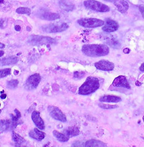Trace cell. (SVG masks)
Segmentation results:
<instances>
[{
    "instance_id": "6da1fadb",
    "label": "cell",
    "mask_w": 144,
    "mask_h": 147,
    "mask_svg": "<svg viewBox=\"0 0 144 147\" xmlns=\"http://www.w3.org/2000/svg\"><path fill=\"white\" fill-rule=\"evenodd\" d=\"M82 52L89 57H100L108 54L110 48L103 44H85L82 47Z\"/></svg>"
},
{
    "instance_id": "7a4b0ae2",
    "label": "cell",
    "mask_w": 144,
    "mask_h": 147,
    "mask_svg": "<svg viewBox=\"0 0 144 147\" xmlns=\"http://www.w3.org/2000/svg\"><path fill=\"white\" fill-rule=\"evenodd\" d=\"M100 82L97 78L88 77L79 88L78 93L82 95H87L97 91L100 88Z\"/></svg>"
},
{
    "instance_id": "3957f363",
    "label": "cell",
    "mask_w": 144,
    "mask_h": 147,
    "mask_svg": "<svg viewBox=\"0 0 144 147\" xmlns=\"http://www.w3.org/2000/svg\"><path fill=\"white\" fill-rule=\"evenodd\" d=\"M83 5L88 9L100 13H106L110 11L108 6L96 0H86L83 2Z\"/></svg>"
},
{
    "instance_id": "277c9868",
    "label": "cell",
    "mask_w": 144,
    "mask_h": 147,
    "mask_svg": "<svg viewBox=\"0 0 144 147\" xmlns=\"http://www.w3.org/2000/svg\"><path fill=\"white\" fill-rule=\"evenodd\" d=\"M79 26L88 28H94L103 26L105 21L95 18H83L77 20Z\"/></svg>"
},
{
    "instance_id": "5b68a950",
    "label": "cell",
    "mask_w": 144,
    "mask_h": 147,
    "mask_svg": "<svg viewBox=\"0 0 144 147\" xmlns=\"http://www.w3.org/2000/svg\"><path fill=\"white\" fill-rule=\"evenodd\" d=\"M68 27V25L65 22H57L48 24V25L42 26L41 28L42 31L45 32L57 33L67 30Z\"/></svg>"
},
{
    "instance_id": "8992f818",
    "label": "cell",
    "mask_w": 144,
    "mask_h": 147,
    "mask_svg": "<svg viewBox=\"0 0 144 147\" xmlns=\"http://www.w3.org/2000/svg\"><path fill=\"white\" fill-rule=\"evenodd\" d=\"M48 111L50 115L52 118L63 122L67 121L65 115L58 107L54 105H50L48 107Z\"/></svg>"
},
{
    "instance_id": "52a82bcc",
    "label": "cell",
    "mask_w": 144,
    "mask_h": 147,
    "mask_svg": "<svg viewBox=\"0 0 144 147\" xmlns=\"http://www.w3.org/2000/svg\"><path fill=\"white\" fill-rule=\"evenodd\" d=\"M41 76L39 74H34L27 79L25 84V88L28 90H33L37 88L41 81Z\"/></svg>"
},
{
    "instance_id": "ba28073f",
    "label": "cell",
    "mask_w": 144,
    "mask_h": 147,
    "mask_svg": "<svg viewBox=\"0 0 144 147\" xmlns=\"http://www.w3.org/2000/svg\"><path fill=\"white\" fill-rule=\"evenodd\" d=\"M118 28L119 24L116 21L111 18H106L102 29L106 32L110 33L116 31Z\"/></svg>"
},
{
    "instance_id": "9c48e42d",
    "label": "cell",
    "mask_w": 144,
    "mask_h": 147,
    "mask_svg": "<svg viewBox=\"0 0 144 147\" xmlns=\"http://www.w3.org/2000/svg\"><path fill=\"white\" fill-rule=\"evenodd\" d=\"M96 68L104 71H111L114 69L115 65L112 63L107 60H100L94 64Z\"/></svg>"
},
{
    "instance_id": "30bf717a",
    "label": "cell",
    "mask_w": 144,
    "mask_h": 147,
    "mask_svg": "<svg viewBox=\"0 0 144 147\" xmlns=\"http://www.w3.org/2000/svg\"><path fill=\"white\" fill-rule=\"evenodd\" d=\"M54 40L48 36H33L32 38L30 39V42L34 44H42L46 43H53Z\"/></svg>"
},
{
    "instance_id": "8fae6325",
    "label": "cell",
    "mask_w": 144,
    "mask_h": 147,
    "mask_svg": "<svg viewBox=\"0 0 144 147\" xmlns=\"http://www.w3.org/2000/svg\"><path fill=\"white\" fill-rule=\"evenodd\" d=\"M112 85L116 87H124L127 89H130V85L125 76H120L115 78L112 82Z\"/></svg>"
},
{
    "instance_id": "7c38bea8",
    "label": "cell",
    "mask_w": 144,
    "mask_h": 147,
    "mask_svg": "<svg viewBox=\"0 0 144 147\" xmlns=\"http://www.w3.org/2000/svg\"><path fill=\"white\" fill-rule=\"evenodd\" d=\"M31 118L35 125L40 129L43 130L45 129L44 122L42 118L40 117V113L38 111H33L31 115Z\"/></svg>"
},
{
    "instance_id": "4fadbf2b",
    "label": "cell",
    "mask_w": 144,
    "mask_h": 147,
    "mask_svg": "<svg viewBox=\"0 0 144 147\" xmlns=\"http://www.w3.org/2000/svg\"><path fill=\"white\" fill-rule=\"evenodd\" d=\"M29 136L34 140L41 141L44 139L45 135L43 132L40 131L38 128H35L34 129L30 131Z\"/></svg>"
},
{
    "instance_id": "5bb4252c",
    "label": "cell",
    "mask_w": 144,
    "mask_h": 147,
    "mask_svg": "<svg viewBox=\"0 0 144 147\" xmlns=\"http://www.w3.org/2000/svg\"><path fill=\"white\" fill-rule=\"evenodd\" d=\"M39 17L42 20H48V21H52L60 18L59 14L57 13H51V12L45 11L43 13L39 14Z\"/></svg>"
},
{
    "instance_id": "9a60e30c",
    "label": "cell",
    "mask_w": 144,
    "mask_h": 147,
    "mask_svg": "<svg viewBox=\"0 0 144 147\" xmlns=\"http://www.w3.org/2000/svg\"><path fill=\"white\" fill-rule=\"evenodd\" d=\"M12 121L9 119L0 120V132H3L14 129Z\"/></svg>"
},
{
    "instance_id": "2e32d148",
    "label": "cell",
    "mask_w": 144,
    "mask_h": 147,
    "mask_svg": "<svg viewBox=\"0 0 144 147\" xmlns=\"http://www.w3.org/2000/svg\"><path fill=\"white\" fill-rule=\"evenodd\" d=\"M114 4L117 9L122 14L126 13L129 9V4L125 0H118Z\"/></svg>"
},
{
    "instance_id": "e0dca14e",
    "label": "cell",
    "mask_w": 144,
    "mask_h": 147,
    "mask_svg": "<svg viewBox=\"0 0 144 147\" xmlns=\"http://www.w3.org/2000/svg\"><path fill=\"white\" fill-rule=\"evenodd\" d=\"M19 58L16 56H11L8 58L0 59V66L14 65L18 63Z\"/></svg>"
},
{
    "instance_id": "ac0fdd59",
    "label": "cell",
    "mask_w": 144,
    "mask_h": 147,
    "mask_svg": "<svg viewBox=\"0 0 144 147\" xmlns=\"http://www.w3.org/2000/svg\"><path fill=\"white\" fill-rule=\"evenodd\" d=\"M64 134L69 138L79 135V130L76 127H69L64 131Z\"/></svg>"
},
{
    "instance_id": "d6986e66",
    "label": "cell",
    "mask_w": 144,
    "mask_h": 147,
    "mask_svg": "<svg viewBox=\"0 0 144 147\" xmlns=\"http://www.w3.org/2000/svg\"><path fill=\"white\" fill-rule=\"evenodd\" d=\"M100 101L101 102L117 103L121 101V98L119 96L114 95H105L100 98Z\"/></svg>"
},
{
    "instance_id": "ffe728a7",
    "label": "cell",
    "mask_w": 144,
    "mask_h": 147,
    "mask_svg": "<svg viewBox=\"0 0 144 147\" xmlns=\"http://www.w3.org/2000/svg\"><path fill=\"white\" fill-rule=\"evenodd\" d=\"M84 146L86 147H104L106 146V144L104 143L102 141L95 140H91L87 141L85 144Z\"/></svg>"
},
{
    "instance_id": "44dd1931",
    "label": "cell",
    "mask_w": 144,
    "mask_h": 147,
    "mask_svg": "<svg viewBox=\"0 0 144 147\" xmlns=\"http://www.w3.org/2000/svg\"><path fill=\"white\" fill-rule=\"evenodd\" d=\"M53 135L55 137V138L57 139V140H58L59 142H67L69 139L68 137L65 136L64 134H62L56 130H54L53 131Z\"/></svg>"
},
{
    "instance_id": "7402d4cb",
    "label": "cell",
    "mask_w": 144,
    "mask_h": 147,
    "mask_svg": "<svg viewBox=\"0 0 144 147\" xmlns=\"http://www.w3.org/2000/svg\"><path fill=\"white\" fill-rule=\"evenodd\" d=\"M59 6L65 11H72L74 8V5L73 4L69 3L65 0H60Z\"/></svg>"
},
{
    "instance_id": "603a6c76",
    "label": "cell",
    "mask_w": 144,
    "mask_h": 147,
    "mask_svg": "<svg viewBox=\"0 0 144 147\" xmlns=\"http://www.w3.org/2000/svg\"><path fill=\"white\" fill-rule=\"evenodd\" d=\"M12 138L13 141L16 143L17 145H21L22 144L25 142V140L21 136L15 132H12Z\"/></svg>"
},
{
    "instance_id": "cb8c5ba5",
    "label": "cell",
    "mask_w": 144,
    "mask_h": 147,
    "mask_svg": "<svg viewBox=\"0 0 144 147\" xmlns=\"http://www.w3.org/2000/svg\"><path fill=\"white\" fill-rule=\"evenodd\" d=\"M14 111L15 113V115H12V119H11V121H12V123H13V127L14 128H15L16 127V126L18 124V121L20 119V118H21V113L20 112L18 111V109H15L14 110Z\"/></svg>"
},
{
    "instance_id": "d4e9b609",
    "label": "cell",
    "mask_w": 144,
    "mask_h": 147,
    "mask_svg": "<svg viewBox=\"0 0 144 147\" xmlns=\"http://www.w3.org/2000/svg\"><path fill=\"white\" fill-rule=\"evenodd\" d=\"M16 12L20 14H31V9L27 7H19L16 9Z\"/></svg>"
},
{
    "instance_id": "484cf974",
    "label": "cell",
    "mask_w": 144,
    "mask_h": 147,
    "mask_svg": "<svg viewBox=\"0 0 144 147\" xmlns=\"http://www.w3.org/2000/svg\"><path fill=\"white\" fill-rule=\"evenodd\" d=\"M19 81L17 80H13L7 82V87L9 88L14 89L17 87Z\"/></svg>"
},
{
    "instance_id": "4316f807",
    "label": "cell",
    "mask_w": 144,
    "mask_h": 147,
    "mask_svg": "<svg viewBox=\"0 0 144 147\" xmlns=\"http://www.w3.org/2000/svg\"><path fill=\"white\" fill-rule=\"evenodd\" d=\"M11 74V69L10 68H5L0 69V78H4Z\"/></svg>"
},
{
    "instance_id": "83f0119b",
    "label": "cell",
    "mask_w": 144,
    "mask_h": 147,
    "mask_svg": "<svg viewBox=\"0 0 144 147\" xmlns=\"http://www.w3.org/2000/svg\"><path fill=\"white\" fill-rule=\"evenodd\" d=\"M99 107L102 109H115L118 107V106L116 105H109V104H100Z\"/></svg>"
},
{
    "instance_id": "f1b7e54d",
    "label": "cell",
    "mask_w": 144,
    "mask_h": 147,
    "mask_svg": "<svg viewBox=\"0 0 144 147\" xmlns=\"http://www.w3.org/2000/svg\"><path fill=\"white\" fill-rule=\"evenodd\" d=\"M7 26V20L6 19L0 20V28L4 29Z\"/></svg>"
},
{
    "instance_id": "f546056e",
    "label": "cell",
    "mask_w": 144,
    "mask_h": 147,
    "mask_svg": "<svg viewBox=\"0 0 144 147\" xmlns=\"http://www.w3.org/2000/svg\"><path fill=\"white\" fill-rule=\"evenodd\" d=\"M84 74H85L84 72H77L74 73V78H76V79H80L84 76Z\"/></svg>"
},
{
    "instance_id": "4dcf8cb0",
    "label": "cell",
    "mask_w": 144,
    "mask_h": 147,
    "mask_svg": "<svg viewBox=\"0 0 144 147\" xmlns=\"http://www.w3.org/2000/svg\"><path fill=\"white\" fill-rule=\"evenodd\" d=\"M139 11L141 12V13L142 14V17L144 19V5H139Z\"/></svg>"
},
{
    "instance_id": "1f68e13d",
    "label": "cell",
    "mask_w": 144,
    "mask_h": 147,
    "mask_svg": "<svg viewBox=\"0 0 144 147\" xmlns=\"http://www.w3.org/2000/svg\"><path fill=\"white\" fill-rule=\"evenodd\" d=\"M130 51H131L130 49L128 48H126L124 50V53H125V54H129L130 53Z\"/></svg>"
},
{
    "instance_id": "d6a6232c",
    "label": "cell",
    "mask_w": 144,
    "mask_h": 147,
    "mask_svg": "<svg viewBox=\"0 0 144 147\" xmlns=\"http://www.w3.org/2000/svg\"><path fill=\"white\" fill-rule=\"evenodd\" d=\"M139 69L142 72H144V63L141 64V65L139 67Z\"/></svg>"
},
{
    "instance_id": "836d02e7",
    "label": "cell",
    "mask_w": 144,
    "mask_h": 147,
    "mask_svg": "<svg viewBox=\"0 0 144 147\" xmlns=\"http://www.w3.org/2000/svg\"><path fill=\"white\" fill-rule=\"evenodd\" d=\"M15 30L17 31H21V27H20V26H18V25L15 26Z\"/></svg>"
},
{
    "instance_id": "e575fe53",
    "label": "cell",
    "mask_w": 144,
    "mask_h": 147,
    "mask_svg": "<svg viewBox=\"0 0 144 147\" xmlns=\"http://www.w3.org/2000/svg\"><path fill=\"white\" fill-rule=\"evenodd\" d=\"M104 1H106V2H109V3H115L116 1H118V0H104Z\"/></svg>"
},
{
    "instance_id": "d590c367",
    "label": "cell",
    "mask_w": 144,
    "mask_h": 147,
    "mask_svg": "<svg viewBox=\"0 0 144 147\" xmlns=\"http://www.w3.org/2000/svg\"><path fill=\"white\" fill-rule=\"evenodd\" d=\"M6 97H7L6 94H1V98L3 99V100L5 99Z\"/></svg>"
},
{
    "instance_id": "8d00e7d4",
    "label": "cell",
    "mask_w": 144,
    "mask_h": 147,
    "mask_svg": "<svg viewBox=\"0 0 144 147\" xmlns=\"http://www.w3.org/2000/svg\"><path fill=\"white\" fill-rule=\"evenodd\" d=\"M4 54V51H0V57H3Z\"/></svg>"
},
{
    "instance_id": "74e56055",
    "label": "cell",
    "mask_w": 144,
    "mask_h": 147,
    "mask_svg": "<svg viewBox=\"0 0 144 147\" xmlns=\"http://www.w3.org/2000/svg\"><path fill=\"white\" fill-rule=\"evenodd\" d=\"M5 47V45L1 42H0V48H3Z\"/></svg>"
},
{
    "instance_id": "f35d334b",
    "label": "cell",
    "mask_w": 144,
    "mask_h": 147,
    "mask_svg": "<svg viewBox=\"0 0 144 147\" xmlns=\"http://www.w3.org/2000/svg\"><path fill=\"white\" fill-rule=\"evenodd\" d=\"M1 110L0 109V114H1Z\"/></svg>"
},
{
    "instance_id": "ab89813d",
    "label": "cell",
    "mask_w": 144,
    "mask_h": 147,
    "mask_svg": "<svg viewBox=\"0 0 144 147\" xmlns=\"http://www.w3.org/2000/svg\"><path fill=\"white\" fill-rule=\"evenodd\" d=\"M143 122H144V116L143 117Z\"/></svg>"
},
{
    "instance_id": "60d3db41",
    "label": "cell",
    "mask_w": 144,
    "mask_h": 147,
    "mask_svg": "<svg viewBox=\"0 0 144 147\" xmlns=\"http://www.w3.org/2000/svg\"><path fill=\"white\" fill-rule=\"evenodd\" d=\"M0 107H1V104H0Z\"/></svg>"
}]
</instances>
